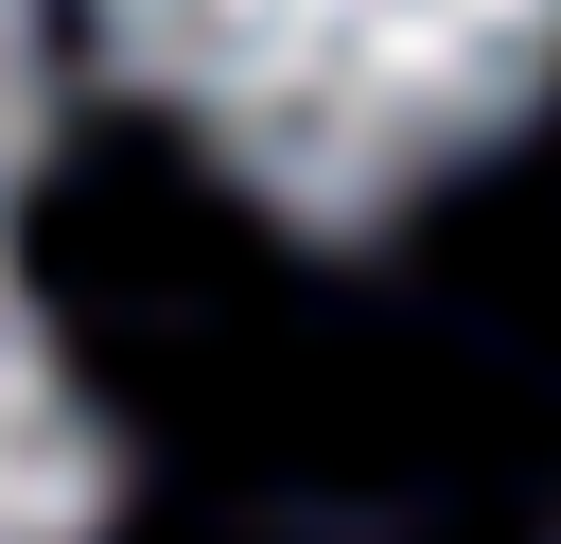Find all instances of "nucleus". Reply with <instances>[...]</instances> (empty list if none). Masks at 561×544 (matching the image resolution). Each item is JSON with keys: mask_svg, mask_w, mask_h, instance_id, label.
Instances as JSON below:
<instances>
[{"mask_svg": "<svg viewBox=\"0 0 561 544\" xmlns=\"http://www.w3.org/2000/svg\"><path fill=\"white\" fill-rule=\"evenodd\" d=\"M105 35L298 228H386L561 88V0H105Z\"/></svg>", "mask_w": 561, "mask_h": 544, "instance_id": "obj_1", "label": "nucleus"}, {"mask_svg": "<svg viewBox=\"0 0 561 544\" xmlns=\"http://www.w3.org/2000/svg\"><path fill=\"white\" fill-rule=\"evenodd\" d=\"M35 140H53V70H35V0H0V544H105V421L53 351V316L18 298Z\"/></svg>", "mask_w": 561, "mask_h": 544, "instance_id": "obj_2", "label": "nucleus"}]
</instances>
